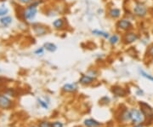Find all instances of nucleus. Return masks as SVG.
I'll return each instance as SVG.
<instances>
[{
  "instance_id": "1",
  "label": "nucleus",
  "mask_w": 153,
  "mask_h": 127,
  "mask_svg": "<svg viewBox=\"0 0 153 127\" xmlns=\"http://www.w3.org/2000/svg\"><path fill=\"white\" fill-rule=\"evenodd\" d=\"M43 3V0H33L23 10V17L27 21H32L38 15V7Z\"/></svg>"
},
{
  "instance_id": "2",
  "label": "nucleus",
  "mask_w": 153,
  "mask_h": 127,
  "mask_svg": "<svg viewBox=\"0 0 153 127\" xmlns=\"http://www.w3.org/2000/svg\"><path fill=\"white\" fill-rule=\"evenodd\" d=\"M115 28L117 33H126L130 30H134V24L131 19L127 17H121L115 23Z\"/></svg>"
},
{
  "instance_id": "3",
  "label": "nucleus",
  "mask_w": 153,
  "mask_h": 127,
  "mask_svg": "<svg viewBox=\"0 0 153 127\" xmlns=\"http://www.w3.org/2000/svg\"><path fill=\"white\" fill-rule=\"evenodd\" d=\"M132 13L134 17L139 19L145 18L148 14V9L145 3L140 1H135L132 7Z\"/></svg>"
},
{
  "instance_id": "4",
  "label": "nucleus",
  "mask_w": 153,
  "mask_h": 127,
  "mask_svg": "<svg viewBox=\"0 0 153 127\" xmlns=\"http://www.w3.org/2000/svg\"><path fill=\"white\" fill-rule=\"evenodd\" d=\"M140 39V35L138 33L134 32V30L128 31L126 33H123L121 36V42L123 45L128 46L134 44L136 41H138Z\"/></svg>"
},
{
  "instance_id": "5",
  "label": "nucleus",
  "mask_w": 153,
  "mask_h": 127,
  "mask_svg": "<svg viewBox=\"0 0 153 127\" xmlns=\"http://www.w3.org/2000/svg\"><path fill=\"white\" fill-rule=\"evenodd\" d=\"M140 111L143 114V116L146 118V120H148V122H151L153 120V109L152 108L147 104L145 102H140Z\"/></svg>"
},
{
  "instance_id": "6",
  "label": "nucleus",
  "mask_w": 153,
  "mask_h": 127,
  "mask_svg": "<svg viewBox=\"0 0 153 127\" xmlns=\"http://www.w3.org/2000/svg\"><path fill=\"white\" fill-rule=\"evenodd\" d=\"M32 31L35 33V35L38 37L45 36L50 33V28L48 26H45L41 23H33L32 24Z\"/></svg>"
},
{
  "instance_id": "7",
  "label": "nucleus",
  "mask_w": 153,
  "mask_h": 127,
  "mask_svg": "<svg viewBox=\"0 0 153 127\" xmlns=\"http://www.w3.org/2000/svg\"><path fill=\"white\" fill-rule=\"evenodd\" d=\"M123 15V12L121 9L117 8V7H111L106 10V16L113 21H117L118 19L121 18Z\"/></svg>"
},
{
  "instance_id": "8",
  "label": "nucleus",
  "mask_w": 153,
  "mask_h": 127,
  "mask_svg": "<svg viewBox=\"0 0 153 127\" xmlns=\"http://www.w3.org/2000/svg\"><path fill=\"white\" fill-rule=\"evenodd\" d=\"M52 27L55 31H63L66 28V21L62 17L56 18L53 21Z\"/></svg>"
},
{
  "instance_id": "9",
  "label": "nucleus",
  "mask_w": 153,
  "mask_h": 127,
  "mask_svg": "<svg viewBox=\"0 0 153 127\" xmlns=\"http://www.w3.org/2000/svg\"><path fill=\"white\" fill-rule=\"evenodd\" d=\"M130 114H131V121L133 122V124L138 125L142 122V120H143L142 114L139 110L133 108L130 110Z\"/></svg>"
},
{
  "instance_id": "10",
  "label": "nucleus",
  "mask_w": 153,
  "mask_h": 127,
  "mask_svg": "<svg viewBox=\"0 0 153 127\" xmlns=\"http://www.w3.org/2000/svg\"><path fill=\"white\" fill-rule=\"evenodd\" d=\"M121 42V35L119 33H114L110 35V37L107 39V43L111 47L117 46Z\"/></svg>"
},
{
  "instance_id": "11",
  "label": "nucleus",
  "mask_w": 153,
  "mask_h": 127,
  "mask_svg": "<svg viewBox=\"0 0 153 127\" xmlns=\"http://www.w3.org/2000/svg\"><path fill=\"white\" fill-rule=\"evenodd\" d=\"M95 79H96V78H95L88 73H85V74H82L78 82L83 85H89L92 83H94L95 81Z\"/></svg>"
},
{
  "instance_id": "12",
  "label": "nucleus",
  "mask_w": 153,
  "mask_h": 127,
  "mask_svg": "<svg viewBox=\"0 0 153 127\" xmlns=\"http://www.w3.org/2000/svg\"><path fill=\"white\" fill-rule=\"evenodd\" d=\"M91 34H92L93 36L101 38V39H105V40H107L108 38H109L110 35H111L108 32L104 31V30H101V29H93V30H91Z\"/></svg>"
},
{
  "instance_id": "13",
  "label": "nucleus",
  "mask_w": 153,
  "mask_h": 127,
  "mask_svg": "<svg viewBox=\"0 0 153 127\" xmlns=\"http://www.w3.org/2000/svg\"><path fill=\"white\" fill-rule=\"evenodd\" d=\"M78 87L77 85V84H71V83H67V84H65L62 87V90L64 92H66V93H73V92H76L77 90Z\"/></svg>"
},
{
  "instance_id": "14",
  "label": "nucleus",
  "mask_w": 153,
  "mask_h": 127,
  "mask_svg": "<svg viewBox=\"0 0 153 127\" xmlns=\"http://www.w3.org/2000/svg\"><path fill=\"white\" fill-rule=\"evenodd\" d=\"M111 91L112 93L117 96H124L126 95V91L125 90L121 87V86H118V85H115V86H112L111 87Z\"/></svg>"
},
{
  "instance_id": "15",
  "label": "nucleus",
  "mask_w": 153,
  "mask_h": 127,
  "mask_svg": "<svg viewBox=\"0 0 153 127\" xmlns=\"http://www.w3.org/2000/svg\"><path fill=\"white\" fill-rule=\"evenodd\" d=\"M11 105V101L4 95H0V108H8Z\"/></svg>"
},
{
  "instance_id": "16",
  "label": "nucleus",
  "mask_w": 153,
  "mask_h": 127,
  "mask_svg": "<svg viewBox=\"0 0 153 127\" xmlns=\"http://www.w3.org/2000/svg\"><path fill=\"white\" fill-rule=\"evenodd\" d=\"M43 46H44V50L46 51L50 52V53L55 52L57 51V49H58L57 45L54 43H53V42H46V43L44 44Z\"/></svg>"
},
{
  "instance_id": "17",
  "label": "nucleus",
  "mask_w": 153,
  "mask_h": 127,
  "mask_svg": "<svg viewBox=\"0 0 153 127\" xmlns=\"http://www.w3.org/2000/svg\"><path fill=\"white\" fill-rule=\"evenodd\" d=\"M120 120L123 122H128L131 120V114L128 109H124L120 114Z\"/></svg>"
},
{
  "instance_id": "18",
  "label": "nucleus",
  "mask_w": 153,
  "mask_h": 127,
  "mask_svg": "<svg viewBox=\"0 0 153 127\" xmlns=\"http://www.w3.org/2000/svg\"><path fill=\"white\" fill-rule=\"evenodd\" d=\"M13 21V19L11 16L9 15H5L0 18V24L3 27H9Z\"/></svg>"
},
{
  "instance_id": "19",
  "label": "nucleus",
  "mask_w": 153,
  "mask_h": 127,
  "mask_svg": "<svg viewBox=\"0 0 153 127\" xmlns=\"http://www.w3.org/2000/svg\"><path fill=\"white\" fill-rule=\"evenodd\" d=\"M84 125L87 127H99L101 126V123H99L98 121L92 120V119H89L86 120L84 121Z\"/></svg>"
},
{
  "instance_id": "20",
  "label": "nucleus",
  "mask_w": 153,
  "mask_h": 127,
  "mask_svg": "<svg viewBox=\"0 0 153 127\" xmlns=\"http://www.w3.org/2000/svg\"><path fill=\"white\" fill-rule=\"evenodd\" d=\"M146 56L149 58L153 59V43H152L150 45H148L146 51Z\"/></svg>"
},
{
  "instance_id": "21",
  "label": "nucleus",
  "mask_w": 153,
  "mask_h": 127,
  "mask_svg": "<svg viewBox=\"0 0 153 127\" xmlns=\"http://www.w3.org/2000/svg\"><path fill=\"white\" fill-rule=\"evenodd\" d=\"M140 75H141L142 77H144V78H147V79H149V80H151V81H152L153 82V77L152 76H151L150 74L146 73V72H144L143 70H140Z\"/></svg>"
},
{
  "instance_id": "22",
  "label": "nucleus",
  "mask_w": 153,
  "mask_h": 127,
  "mask_svg": "<svg viewBox=\"0 0 153 127\" xmlns=\"http://www.w3.org/2000/svg\"><path fill=\"white\" fill-rule=\"evenodd\" d=\"M8 13H9V9L6 7H4V6H1L0 7V16L1 17L5 16Z\"/></svg>"
},
{
  "instance_id": "23",
  "label": "nucleus",
  "mask_w": 153,
  "mask_h": 127,
  "mask_svg": "<svg viewBox=\"0 0 153 127\" xmlns=\"http://www.w3.org/2000/svg\"><path fill=\"white\" fill-rule=\"evenodd\" d=\"M44 51H45V50H44V46H42V47L38 48V49L34 51V54L37 55V56H43L44 53Z\"/></svg>"
},
{
  "instance_id": "24",
  "label": "nucleus",
  "mask_w": 153,
  "mask_h": 127,
  "mask_svg": "<svg viewBox=\"0 0 153 127\" xmlns=\"http://www.w3.org/2000/svg\"><path fill=\"white\" fill-rule=\"evenodd\" d=\"M38 103H39V104H40V105H41V106H42L44 108L47 109V108H49V105H48V103H47V102H45L44 101H43L42 99H38Z\"/></svg>"
},
{
  "instance_id": "25",
  "label": "nucleus",
  "mask_w": 153,
  "mask_h": 127,
  "mask_svg": "<svg viewBox=\"0 0 153 127\" xmlns=\"http://www.w3.org/2000/svg\"><path fill=\"white\" fill-rule=\"evenodd\" d=\"M38 126L39 127H52V126H51L50 123V122H48V121H42V122H40V123H39Z\"/></svg>"
},
{
  "instance_id": "26",
  "label": "nucleus",
  "mask_w": 153,
  "mask_h": 127,
  "mask_svg": "<svg viewBox=\"0 0 153 127\" xmlns=\"http://www.w3.org/2000/svg\"><path fill=\"white\" fill-rule=\"evenodd\" d=\"M52 127H63V124L59 122V121H55V122H53L51 124Z\"/></svg>"
},
{
  "instance_id": "27",
  "label": "nucleus",
  "mask_w": 153,
  "mask_h": 127,
  "mask_svg": "<svg viewBox=\"0 0 153 127\" xmlns=\"http://www.w3.org/2000/svg\"><path fill=\"white\" fill-rule=\"evenodd\" d=\"M17 1L22 4H30L33 0H17Z\"/></svg>"
},
{
  "instance_id": "28",
  "label": "nucleus",
  "mask_w": 153,
  "mask_h": 127,
  "mask_svg": "<svg viewBox=\"0 0 153 127\" xmlns=\"http://www.w3.org/2000/svg\"><path fill=\"white\" fill-rule=\"evenodd\" d=\"M134 127H143V126H136Z\"/></svg>"
}]
</instances>
